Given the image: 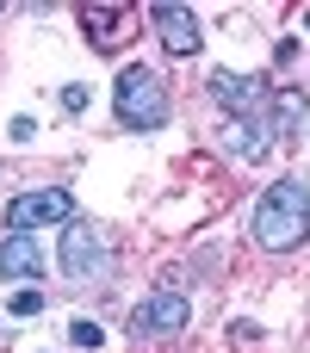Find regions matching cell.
Wrapping results in <instances>:
<instances>
[{"label": "cell", "instance_id": "cell-2", "mask_svg": "<svg viewBox=\"0 0 310 353\" xmlns=\"http://www.w3.org/2000/svg\"><path fill=\"white\" fill-rule=\"evenodd\" d=\"M112 112H118L124 130H162L168 124V87H162V74L143 68V62H130L112 81Z\"/></svg>", "mask_w": 310, "mask_h": 353}, {"label": "cell", "instance_id": "cell-1", "mask_svg": "<svg viewBox=\"0 0 310 353\" xmlns=\"http://www.w3.org/2000/svg\"><path fill=\"white\" fill-rule=\"evenodd\" d=\"M249 236L267 248V254H292L298 242H310V186L304 180H273L261 199H255V217H249Z\"/></svg>", "mask_w": 310, "mask_h": 353}, {"label": "cell", "instance_id": "cell-7", "mask_svg": "<svg viewBox=\"0 0 310 353\" xmlns=\"http://www.w3.org/2000/svg\"><path fill=\"white\" fill-rule=\"evenodd\" d=\"M205 87H211V99H217V105H224L230 118H249L267 81H261V74H230V68H217V74H211Z\"/></svg>", "mask_w": 310, "mask_h": 353}, {"label": "cell", "instance_id": "cell-15", "mask_svg": "<svg viewBox=\"0 0 310 353\" xmlns=\"http://www.w3.org/2000/svg\"><path fill=\"white\" fill-rule=\"evenodd\" d=\"M0 12H6V6H0Z\"/></svg>", "mask_w": 310, "mask_h": 353}, {"label": "cell", "instance_id": "cell-10", "mask_svg": "<svg viewBox=\"0 0 310 353\" xmlns=\"http://www.w3.org/2000/svg\"><path fill=\"white\" fill-rule=\"evenodd\" d=\"M224 143H230V155L261 161V155H267V143H273V130H267V118H255V112H249V118H230V137H224Z\"/></svg>", "mask_w": 310, "mask_h": 353}, {"label": "cell", "instance_id": "cell-11", "mask_svg": "<svg viewBox=\"0 0 310 353\" xmlns=\"http://www.w3.org/2000/svg\"><path fill=\"white\" fill-rule=\"evenodd\" d=\"M304 112H310L304 87H280V93H273V105H267V130H273V137H292V130L304 124Z\"/></svg>", "mask_w": 310, "mask_h": 353}, {"label": "cell", "instance_id": "cell-9", "mask_svg": "<svg viewBox=\"0 0 310 353\" xmlns=\"http://www.w3.org/2000/svg\"><path fill=\"white\" fill-rule=\"evenodd\" d=\"M0 279H43V248H37V236H6V242H0Z\"/></svg>", "mask_w": 310, "mask_h": 353}, {"label": "cell", "instance_id": "cell-12", "mask_svg": "<svg viewBox=\"0 0 310 353\" xmlns=\"http://www.w3.org/2000/svg\"><path fill=\"white\" fill-rule=\"evenodd\" d=\"M68 341H75V347H99V341H106V329L81 316V323H68Z\"/></svg>", "mask_w": 310, "mask_h": 353}, {"label": "cell", "instance_id": "cell-13", "mask_svg": "<svg viewBox=\"0 0 310 353\" xmlns=\"http://www.w3.org/2000/svg\"><path fill=\"white\" fill-rule=\"evenodd\" d=\"M6 310H12V316H37V310H43V292H12Z\"/></svg>", "mask_w": 310, "mask_h": 353}, {"label": "cell", "instance_id": "cell-6", "mask_svg": "<svg viewBox=\"0 0 310 353\" xmlns=\"http://www.w3.org/2000/svg\"><path fill=\"white\" fill-rule=\"evenodd\" d=\"M62 273H68V279H93V273H106V242H99L87 223H75V230L62 236Z\"/></svg>", "mask_w": 310, "mask_h": 353}, {"label": "cell", "instance_id": "cell-5", "mask_svg": "<svg viewBox=\"0 0 310 353\" xmlns=\"http://www.w3.org/2000/svg\"><path fill=\"white\" fill-rule=\"evenodd\" d=\"M149 25H155V37H162V50L168 56H199V12L193 6H180V0H155L149 6Z\"/></svg>", "mask_w": 310, "mask_h": 353}, {"label": "cell", "instance_id": "cell-4", "mask_svg": "<svg viewBox=\"0 0 310 353\" xmlns=\"http://www.w3.org/2000/svg\"><path fill=\"white\" fill-rule=\"evenodd\" d=\"M43 223H75V199H68L62 186L19 192V199L6 205V230H12V236H31V230H43Z\"/></svg>", "mask_w": 310, "mask_h": 353}, {"label": "cell", "instance_id": "cell-3", "mask_svg": "<svg viewBox=\"0 0 310 353\" xmlns=\"http://www.w3.org/2000/svg\"><path fill=\"white\" fill-rule=\"evenodd\" d=\"M186 323H193L186 292H149V298L130 310V335H137V341H168V335H186Z\"/></svg>", "mask_w": 310, "mask_h": 353}, {"label": "cell", "instance_id": "cell-8", "mask_svg": "<svg viewBox=\"0 0 310 353\" xmlns=\"http://www.w3.org/2000/svg\"><path fill=\"white\" fill-rule=\"evenodd\" d=\"M124 6H106V0H87L81 6V31H87V43L93 50H118V37H124Z\"/></svg>", "mask_w": 310, "mask_h": 353}, {"label": "cell", "instance_id": "cell-14", "mask_svg": "<svg viewBox=\"0 0 310 353\" xmlns=\"http://www.w3.org/2000/svg\"><path fill=\"white\" fill-rule=\"evenodd\" d=\"M62 112H87V87H62Z\"/></svg>", "mask_w": 310, "mask_h": 353}]
</instances>
